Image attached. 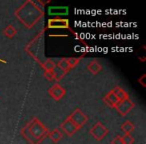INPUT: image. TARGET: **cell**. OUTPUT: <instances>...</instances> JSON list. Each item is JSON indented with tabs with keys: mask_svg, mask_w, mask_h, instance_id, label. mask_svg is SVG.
<instances>
[{
	"mask_svg": "<svg viewBox=\"0 0 146 144\" xmlns=\"http://www.w3.org/2000/svg\"><path fill=\"white\" fill-rule=\"evenodd\" d=\"M121 138H122V143L123 144H133L134 143V137L131 134H124Z\"/></svg>",
	"mask_w": 146,
	"mask_h": 144,
	"instance_id": "obj_19",
	"label": "cell"
},
{
	"mask_svg": "<svg viewBox=\"0 0 146 144\" xmlns=\"http://www.w3.org/2000/svg\"><path fill=\"white\" fill-rule=\"evenodd\" d=\"M60 130L62 131V133H65L67 136H72V135H74V133H76L79 129H78V128L74 125V123L67 117L66 119L61 123Z\"/></svg>",
	"mask_w": 146,
	"mask_h": 144,
	"instance_id": "obj_9",
	"label": "cell"
},
{
	"mask_svg": "<svg viewBox=\"0 0 146 144\" xmlns=\"http://www.w3.org/2000/svg\"><path fill=\"white\" fill-rule=\"evenodd\" d=\"M21 135L29 144H41L49 130L37 117H34L21 129Z\"/></svg>",
	"mask_w": 146,
	"mask_h": 144,
	"instance_id": "obj_2",
	"label": "cell"
},
{
	"mask_svg": "<svg viewBox=\"0 0 146 144\" xmlns=\"http://www.w3.org/2000/svg\"><path fill=\"white\" fill-rule=\"evenodd\" d=\"M109 133V129L106 127L105 125L101 123V122H96L92 128L89 130V134L97 141H101L105 138V136Z\"/></svg>",
	"mask_w": 146,
	"mask_h": 144,
	"instance_id": "obj_5",
	"label": "cell"
},
{
	"mask_svg": "<svg viewBox=\"0 0 146 144\" xmlns=\"http://www.w3.org/2000/svg\"><path fill=\"white\" fill-rule=\"evenodd\" d=\"M47 28L49 29H69V20L66 18H51L48 20Z\"/></svg>",
	"mask_w": 146,
	"mask_h": 144,
	"instance_id": "obj_7",
	"label": "cell"
},
{
	"mask_svg": "<svg viewBox=\"0 0 146 144\" xmlns=\"http://www.w3.org/2000/svg\"><path fill=\"white\" fill-rule=\"evenodd\" d=\"M103 102L107 106H109V107L115 108V106L117 105V103L119 102V100H118V98L114 95L113 92L110 90V91L103 97Z\"/></svg>",
	"mask_w": 146,
	"mask_h": 144,
	"instance_id": "obj_10",
	"label": "cell"
},
{
	"mask_svg": "<svg viewBox=\"0 0 146 144\" xmlns=\"http://www.w3.org/2000/svg\"><path fill=\"white\" fill-rule=\"evenodd\" d=\"M82 59V57L76 58V57H67V58H61L58 62L56 63V67L59 68L63 72V74H66L67 72L71 70L72 68L76 66L78 63L80 62V60Z\"/></svg>",
	"mask_w": 146,
	"mask_h": 144,
	"instance_id": "obj_3",
	"label": "cell"
},
{
	"mask_svg": "<svg viewBox=\"0 0 146 144\" xmlns=\"http://www.w3.org/2000/svg\"><path fill=\"white\" fill-rule=\"evenodd\" d=\"M41 67L44 69V71H54L56 68V63L50 58H47L44 62L41 63Z\"/></svg>",
	"mask_w": 146,
	"mask_h": 144,
	"instance_id": "obj_15",
	"label": "cell"
},
{
	"mask_svg": "<svg viewBox=\"0 0 146 144\" xmlns=\"http://www.w3.org/2000/svg\"><path fill=\"white\" fill-rule=\"evenodd\" d=\"M111 91L113 92L114 95H115L116 97L118 98V100H119V101L129 98V95H128L127 92H126L125 90L122 89L121 87H119V86H115V87H114L113 89L111 90Z\"/></svg>",
	"mask_w": 146,
	"mask_h": 144,
	"instance_id": "obj_14",
	"label": "cell"
},
{
	"mask_svg": "<svg viewBox=\"0 0 146 144\" xmlns=\"http://www.w3.org/2000/svg\"><path fill=\"white\" fill-rule=\"evenodd\" d=\"M87 70L91 74L96 75V74H98L102 70V65L97 60H92L91 62H89L87 64Z\"/></svg>",
	"mask_w": 146,
	"mask_h": 144,
	"instance_id": "obj_11",
	"label": "cell"
},
{
	"mask_svg": "<svg viewBox=\"0 0 146 144\" xmlns=\"http://www.w3.org/2000/svg\"><path fill=\"white\" fill-rule=\"evenodd\" d=\"M49 15L53 16H61V15H66L68 13V7H50L48 9Z\"/></svg>",
	"mask_w": 146,
	"mask_h": 144,
	"instance_id": "obj_13",
	"label": "cell"
},
{
	"mask_svg": "<svg viewBox=\"0 0 146 144\" xmlns=\"http://www.w3.org/2000/svg\"><path fill=\"white\" fill-rule=\"evenodd\" d=\"M14 14L23 26L31 29L43 18L44 11L37 2L27 0L15 10Z\"/></svg>",
	"mask_w": 146,
	"mask_h": 144,
	"instance_id": "obj_1",
	"label": "cell"
},
{
	"mask_svg": "<svg viewBox=\"0 0 146 144\" xmlns=\"http://www.w3.org/2000/svg\"><path fill=\"white\" fill-rule=\"evenodd\" d=\"M47 137H48L52 142H54V143H57V142L60 141V140L62 139L63 133H62V131H61L60 129L56 128V129L52 130V131H49Z\"/></svg>",
	"mask_w": 146,
	"mask_h": 144,
	"instance_id": "obj_12",
	"label": "cell"
},
{
	"mask_svg": "<svg viewBox=\"0 0 146 144\" xmlns=\"http://www.w3.org/2000/svg\"><path fill=\"white\" fill-rule=\"evenodd\" d=\"M68 118L74 123V125H75L78 129L83 127L88 121L87 115H86L81 109H79V108L74 109V111L71 112V114L68 116Z\"/></svg>",
	"mask_w": 146,
	"mask_h": 144,
	"instance_id": "obj_4",
	"label": "cell"
},
{
	"mask_svg": "<svg viewBox=\"0 0 146 144\" xmlns=\"http://www.w3.org/2000/svg\"><path fill=\"white\" fill-rule=\"evenodd\" d=\"M48 94L56 101L61 100L66 94V90L63 86H61L59 83H55L48 89Z\"/></svg>",
	"mask_w": 146,
	"mask_h": 144,
	"instance_id": "obj_8",
	"label": "cell"
},
{
	"mask_svg": "<svg viewBox=\"0 0 146 144\" xmlns=\"http://www.w3.org/2000/svg\"><path fill=\"white\" fill-rule=\"evenodd\" d=\"M3 34L7 37V38H13L15 35L17 34V29L14 28L13 25H8L4 28L3 30Z\"/></svg>",
	"mask_w": 146,
	"mask_h": 144,
	"instance_id": "obj_17",
	"label": "cell"
},
{
	"mask_svg": "<svg viewBox=\"0 0 146 144\" xmlns=\"http://www.w3.org/2000/svg\"><path fill=\"white\" fill-rule=\"evenodd\" d=\"M111 144H123V143H122L121 136H116L114 139H112L111 140Z\"/></svg>",
	"mask_w": 146,
	"mask_h": 144,
	"instance_id": "obj_21",
	"label": "cell"
},
{
	"mask_svg": "<svg viewBox=\"0 0 146 144\" xmlns=\"http://www.w3.org/2000/svg\"><path fill=\"white\" fill-rule=\"evenodd\" d=\"M44 78L47 80V81H54V80H57L58 81V76H57V73L54 71H45L44 72Z\"/></svg>",
	"mask_w": 146,
	"mask_h": 144,
	"instance_id": "obj_18",
	"label": "cell"
},
{
	"mask_svg": "<svg viewBox=\"0 0 146 144\" xmlns=\"http://www.w3.org/2000/svg\"><path fill=\"white\" fill-rule=\"evenodd\" d=\"M134 129H135V126L130 121H125L121 125V131L124 134H131L134 131Z\"/></svg>",
	"mask_w": 146,
	"mask_h": 144,
	"instance_id": "obj_16",
	"label": "cell"
},
{
	"mask_svg": "<svg viewBox=\"0 0 146 144\" xmlns=\"http://www.w3.org/2000/svg\"><path fill=\"white\" fill-rule=\"evenodd\" d=\"M145 79H146V75L145 74H143V75L141 76L140 78H138V83L140 84V85L142 86V87H146V83H145Z\"/></svg>",
	"mask_w": 146,
	"mask_h": 144,
	"instance_id": "obj_20",
	"label": "cell"
},
{
	"mask_svg": "<svg viewBox=\"0 0 146 144\" xmlns=\"http://www.w3.org/2000/svg\"><path fill=\"white\" fill-rule=\"evenodd\" d=\"M134 106H135L134 102L130 100V98H127V99L121 100V101L118 102L117 105L115 106V109L121 116H126L133 109Z\"/></svg>",
	"mask_w": 146,
	"mask_h": 144,
	"instance_id": "obj_6",
	"label": "cell"
}]
</instances>
